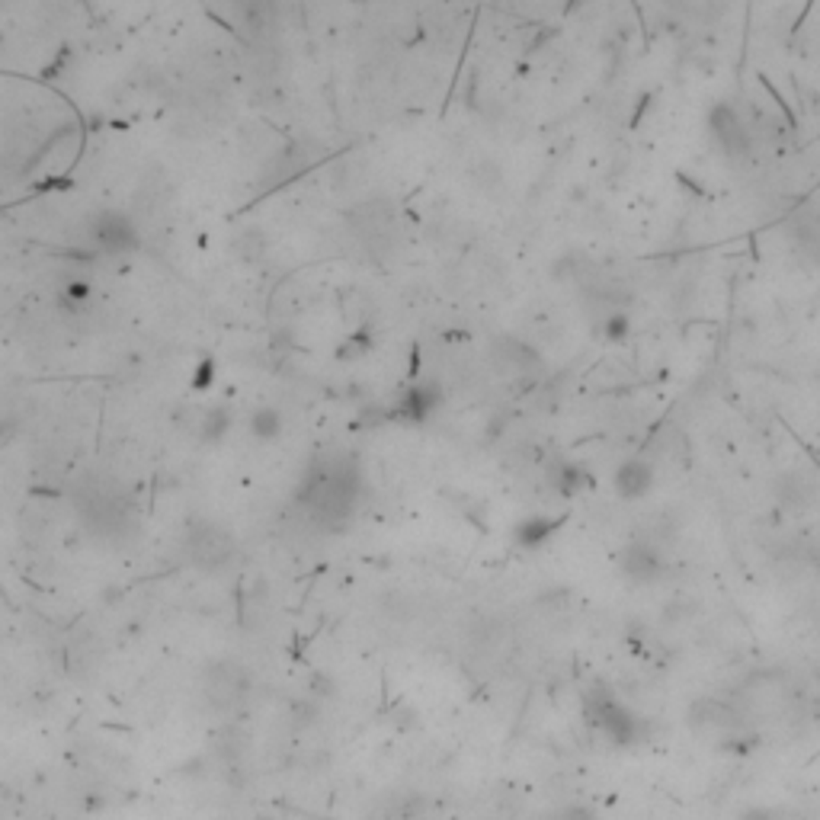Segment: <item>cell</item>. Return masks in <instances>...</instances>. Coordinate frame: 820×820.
<instances>
[{
  "label": "cell",
  "mask_w": 820,
  "mask_h": 820,
  "mask_svg": "<svg viewBox=\"0 0 820 820\" xmlns=\"http://www.w3.org/2000/svg\"><path fill=\"white\" fill-rule=\"evenodd\" d=\"M362 494V471L353 455H324L311 465V471L301 481V506L311 520L321 526L337 529L356 510V500Z\"/></svg>",
  "instance_id": "obj_1"
},
{
  "label": "cell",
  "mask_w": 820,
  "mask_h": 820,
  "mask_svg": "<svg viewBox=\"0 0 820 820\" xmlns=\"http://www.w3.org/2000/svg\"><path fill=\"white\" fill-rule=\"evenodd\" d=\"M580 706L583 721L615 750H629L644 740V718L606 686H590Z\"/></svg>",
  "instance_id": "obj_2"
},
{
  "label": "cell",
  "mask_w": 820,
  "mask_h": 820,
  "mask_svg": "<svg viewBox=\"0 0 820 820\" xmlns=\"http://www.w3.org/2000/svg\"><path fill=\"white\" fill-rule=\"evenodd\" d=\"M667 554L657 545V538L635 536L615 552V571L631 587H654L667 577Z\"/></svg>",
  "instance_id": "obj_3"
},
{
  "label": "cell",
  "mask_w": 820,
  "mask_h": 820,
  "mask_svg": "<svg viewBox=\"0 0 820 820\" xmlns=\"http://www.w3.org/2000/svg\"><path fill=\"white\" fill-rule=\"evenodd\" d=\"M84 241L90 250L106 253V257H129L141 247L139 228L131 224V218L113 208H100L87 218Z\"/></svg>",
  "instance_id": "obj_4"
},
{
  "label": "cell",
  "mask_w": 820,
  "mask_h": 820,
  "mask_svg": "<svg viewBox=\"0 0 820 820\" xmlns=\"http://www.w3.org/2000/svg\"><path fill=\"white\" fill-rule=\"evenodd\" d=\"M186 558L202 571H222L228 568L234 554H238V542L224 526L208 520H196L190 522V532L183 538Z\"/></svg>",
  "instance_id": "obj_5"
},
{
  "label": "cell",
  "mask_w": 820,
  "mask_h": 820,
  "mask_svg": "<svg viewBox=\"0 0 820 820\" xmlns=\"http://www.w3.org/2000/svg\"><path fill=\"white\" fill-rule=\"evenodd\" d=\"M773 503L785 516H805L820 503V481L807 468H785L782 475L773 478Z\"/></svg>",
  "instance_id": "obj_6"
},
{
  "label": "cell",
  "mask_w": 820,
  "mask_h": 820,
  "mask_svg": "<svg viewBox=\"0 0 820 820\" xmlns=\"http://www.w3.org/2000/svg\"><path fill=\"white\" fill-rule=\"evenodd\" d=\"M708 131L728 161H747L753 154L750 131L731 103H714L712 113H708Z\"/></svg>",
  "instance_id": "obj_7"
},
{
  "label": "cell",
  "mask_w": 820,
  "mask_h": 820,
  "mask_svg": "<svg viewBox=\"0 0 820 820\" xmlns=\"http://www.w3.org/2000/svg\"><path fill=\"white\" fill-rule=\"evenodd\" d=\"M654 481H657V471H654L651 461L644 455H629L613 471V494L625 503H635L654 491Z\"/></svg>",
  "instance_id": "obj_8"
},
{
  "label": "cell",
  "mask_w": 820,
  "mask_h": 820,
  "mask_svg": "<svg viewBox=\"0 0 820 820\" xmlns=\"http://www.w3.org/2000/svg\"><path fill=\"white\" fill-rule=\"evenodd\" d=\"M443 401H445V394L436 382H417V385H410L398 401H394L392 417L398 423H410V427H417V423H427L429 417L436 414L439 407H443Z\"/></svg>",
  "instance_id": "obj_9"
},
{
  "label": "cell",
  "mask_w": 820,
  "mask_h": 820,
  "mask_svg": "<svg viewBox=\"0 0 820 820\" xmlns=\"http://www.w3.org/2000/svg\"><path fill=\"white\" fill-rule=\"evenodd\" d=\"M247 673L234 664H215L206 673V698L215 708H234L247 698Z\"/></svg>",
  "instance_id": "obj_10"
},
{
  "label": "cell",
  "mask_w": 820,
  "mask_h": 820,
  "mask_svg": "<svg viewBox=\"0 0 820 820\" xmlns=\"http://www.w3.org/2000/svg\"><path fill=\"white\" fill-rule=\"evenodd\" d=\"M84 516L97 526V529L113 532L131 516V503H129V497L119 494L115 487H90V491H87Z\"/></svg>",
  "instance_id": "obj_11"
},
{
  "label": "cell",
  "mask_w": 820,
  "mask_h": 820,
  "mask_svg": "<svg viewBox=\"0 0 820 820\" xmlns=\"http://www.w3.org/2000/svg\"><path fill=\"white\" fill-rule=\"evenodd\" d=\"M545 481H548V487H552L558 497L571 500V497H580L583 491H593L596 478H593V471L583 465V461L558 455V459L548 461V468H545Z\"/></svg>",
  "instance_id": "obj_12"
},
{
  "label": "cell",
  "mask_w": 820,
  "mask_h": 820,
  "mask_svg": "<svg viewBox=\"0 0 820 820\" xmlns=\"http://www.w3.org/2000/svg\"><path fill=\"white\" fill-rule=\"evenodd\" d=\"M491 359L503 376H526L542 366V353L520 337H500L491 343Z\"/></svg>",
  "instance_id": "obj_13"
},
{
  "label": "cell",
  "mask_w": 820,
  "mask_h": 820,
  "mask_svg": "<svg viewBox=\"0 0 820 820\" xmlns=\"http://www.w3.org/2000/svg\"><path fill=\"white\" fill-rule=\"evenodd\" d=\"M568 516H548V513H532V516H522L520 522L513 526V542L526 552H536L542 545H548L561 529H564Z\"/></svg>",
  "instance_id": "obj_14"
},
{
  "label": "cell",
  "mask_w": 820,
  "mask_h": 820,
  "mask_svg": "<svg viewBox=\"0 0 820 820\" xmlns=\"http://www.w3.org/2000/svg\"><path fill=\"white\" fill-rule=\"evenodd\" d=\"M250 433L260 443H273V439H279V433H283V414H279L276 407H260V410H253L250 414Z\"/></svg>",
  "instance_id": "obj_15"
},
{
  "label": "cell",
  "mask_w": 820,
  "mask_h": 820,
  "mask_svg": "<svg viewBox=\"0 0 820 820\" xmlns=\"http://www.w3.org/2000/svg\"><path fill=\"white\" fill-rule=\"evenodd\" d=\"M599 334H603V340L606 343H625V340L631 337V317L629 311H609L606 317H603V324H599Z\"/></svg>",
  "instance_id": "obj_16"
},
{
  "label": "cell",
  "mask_w": 820,
  "mask_h": 820,
  "mask_svg": "<svg viewBox=\"0 0 820 820\" xmlns=\"http://www.w3.org/2000/svg\"><path fill=\"white\" fill-rule=\"evenodd\" d=\"M228 427H231V414L224 410V407H215V410H208L206 423H202V436L222 439L224 433H228Z\"/></svg>",
  "instance_id": "obj_17"
},
{
  "label": "cell",
  "mask_w": 820,
  "mask_h": 820,
  "mask_svg": "<svg viewBox=\"0 0 820 820\" xmlns=\"http://www.w3.org/2000/svg\"><path fill=\"white\" fill-rule=\"evenodd\" d=\"M737 820H789L779 807H769V805H750L744 811L737 814Z\"/></svg>",
  "instance_id": "obj_18"
},
{
  "label": "cell",
  "mask_w": 820,
  "mask_h": 820,
  "mask_svg": "<svg viewBox=\"0 0 820 820\" xmlns=\"http://www.w3.org/2000/svg\"><path fill=\"white\" fill-rule=\"evenodd\" d=\"M552 820H596V814L587 805H564L561 811H554Z\"/></svg>",
  "instance_id": "obj_19"
},
{
  "label": "cell",
  "mask_w": 820,
  "mask_h": 820,
  "mask_svg": "<svg viewBox=\"0 0 820 820\" xmlns=\"http://www.w3.org/2000/svg\"><path fill=\"white\" fill-rule=\"evenodd\" d=\"M257 820H273V817H257Z\"/></svg>",
  "instance_id": "obj_20"
}]
</instances>
